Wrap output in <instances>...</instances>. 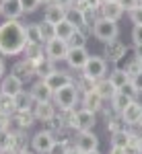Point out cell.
<instances>
[{
	"label": "cell",
	"instance_id": "obj_1",
	"mask_svg": "<svg viewBox=\"0 0 142 154\" xmlns=\"http://www.w3.org/2000/svg\"><path fill=\"white\" fill-rule=\"evenodd\" d=\"M27 48L25 25L19 21H6L0 25V56H19Z\"/></svg>",
	"mask_w": 142,
	"mask_h": 154
},
{
	"label": "cell",
	"instance_id": "obj_2",
	"mask_svg": "<svg viewBox=\"0 0 142 154\" xmlns=\"http://www.w3.org/2000/svg\"><path fill=\"white\" fill-rule=\"evenodd\" d=\"M91 33L95 35V39H99V41H103V43H109V41L118 39L119 27H118V23H113V21H109V19L99 17V19H97V23L93 25V29H91Z\"/></svg>",
	"mask_w": 142,
	"mask_h": 154
},
{
	"label": "cell",
	"instance_id": "obj_3",
	"mask_svg": "<svg viewBox=\"0 0 142 154\" xmlns=\"http://www.w3.org/2000/svg\"><path fill=\"white\" fill-rule=\"evenodd\" d=\"M54 105L60 107L62 111H68V109H74L76 105V101H78V88H76V84H66V86H62L60 91L54 93Z\"/></svg>",
	"mask_w": 142,
	"mask_h": 154
},
{
	"label": "cell",
	"instance_id": "obj_4",
	"mask_svg": "<svg viewBox=\"0 0 142 154\" xmlns=\"http://www.w3.org/2000/svg\"><path fill=\"white\" fill-rule=\"evenodd\" d=\"M105 72H107V60L99 58V56H91L83 68V78L91 80V82H99V80H103Z\"/></svg>",
	"mask_w": 142,
	"mask_h": 154
},
{
	"label": "cell",
	"instance_id": "obj_5",
	"mask_svg": "<svg viewBox=\"0 0 142 154\" xmlns=\"http://www.w3.org/2000/svg\"><path fill=\"white\" fill-rule=\"evenodd\" d=\"M74 148L83 154L99 150V138H97V134L95 131H78L76 140H74Z\"/></svg>",
	"mask_w": 142,
	"mask_h": 154
},
{
	"label": "cell",
	"instance_id": "obj_6",
	"mask_svg": "<svg viewBox=\"0 0 142 154\" xmlns=\"http://www.w3.org/2000/svg\"><path fill=\"white\" fill-rule=\"evenodd\" d=\"M54 142H56L54 134L43 130V131H37L35 136L31 138V148H33V152H37V154H49Z\"/></svg>",
	"mask_w": 142,
	"mask_h": 154
},
{
	"label": "cell",
	"instance_id": "obj_7",
	"mask_svg": "<svg viewBox=\"0 0 142 154\" xmlns=\"http://www.w3.org/2000/svg\"><path fill=\"white\" fill-rule=\"evenodd\" d=\"M23 93V80L14 74H8L0 80V95H6V97H14Z\"/></svg>",
	"mask_w": 142,
	"mask_h": 154
},
{
	"label": "cell",
	"instance_id": "obj_8",
	"mask_svg": "<svg viewBox=\"0 0 142 154\" xmlns=\"http://www.w3.org/2000/svg\"><path fill=\"white\" fill-rule=\"evenodd\" d=\"M68 43L66 41H62V39H52V41H47L46 43V56L52 62H58V60H66V56H68Z\"/></svg>",
	"mask_w": 142,
	"mask_h": 154
},
{
	"label": "cell",
	"instance_id": "obj_9",
	"mask_svg": "<svg viewBox=\"0 0 142 154\" xmlns=\"http://www.w3.org/2000/svg\"><path fill=\"white\" fill-rule=\"evenodd\" d=\"M97 123V115L89 109H78L76 111V121H74V130L76 131H93Z\"/></svg>",
	"mask_w": 142,
	"mask_h": 154
},
{
	"label": "cell",
	"instance_id": "obj_10",
	"mask_svg": "<svg viewBox=\"0 0 142 154\" xmlns=\"http://www.w3.org/2000/svg\"><path fill=\"white\" fill-rule=\"evenodd\" d=\"M89 51L87 48H70L68 49V56H66V62H68V66L74 68V70H83L84 64L89 62Z\"/></svg>",
	"mask_w": 142,
	"mask_h": 154
},
{
	"label": "cell",
	"instance_id": "obj_11",
	"mask_svg": "<svg viewBox=\"0 0 142 154\" xmlns=\"http://www.w3.org/2000/svg\"><path fill=\"white\" fill-rule=\"evenodd\" d=\"M0 12L6 21H19V17L25 14L21 0H0Z\"/></svg>",
	"mask_w": 142,
	"mask_h": 154
},
{
	"label": "cell",
	"instance_id": "obj_12",
	"mask_svg": "<svg viewBox=\"0 0 142 154\" xmlns=\"http://www.w3.org/2000/svg\"><path fill=\"white\" fill-rule=\"evenodd\" d=\"M43 21L49 23V25H54V27L58 23H62V21H66V6H62L58 2L46 6V11H43Z\"/></svg>",
	"mask_w": 142,
	"mask_h": 154
},
{
	"label": "cell",
	"instance_id": "obj_13",
	"mask_svg": "<svg viewBox=\"0 0 142 154\" xmlns=\"http://www.w3.org/2000/svg\"><path fill=\"white\" fill-rule=\"evenodd\" d=\"M29 95H31V99H33V103H47V101L54 99V91H52L43 80H37V82L31 86Z\"/></svg>",
	"mask_w": 142,
	"mask_h": 154
},
{
	"label": "cell",
	"instance_id": "obj_14",
	"mask_svg": "<svg viewBox=\"0 0 142 154\" xmlns=\"http://www.w3.org/2000/svg\"><path fill=\"white\" fill-rule=\"evenodd\" d=\"M43 82L56 93V91H60L62 86H66V84H72V76L68 74V72H62V70H56L52 72L47 78H43Z\"/></svg>",
	"mask_w": 142,
	"mask_h": 154
},
{
	"label": "cell",
	"instance_id": "obj_15",
	"mask_svg": "<svg viewBox=\"0 0 142 154\" xmlns=\"http://www.w3.org/2000/svg\"><path fill=\"white\" fill-rule=\"evenodd\" d=\"M33 115H35L37 121H54L56 117V105L54 101H47V103H35V109H33Z\"/></svg>",
	"mask_w": 142,
	"mask_h": 154
},
{
	"label": "cell",
	"instance_id": "obj_16",
	"mask_svg": "<svg viewBox=\"0 0 142 154\" xmlns=\"http://www.w3.org/2000/svg\"><path fill=\"white\" fill-rule=\"evenodd\" d=\"M121 119L126 121V125H138V123L142 121V105L138 103V101H132L130 105L124 109Z\"/></svg>",
	"mask_w": 142,
	"mask_h": 154
},
{
	"label": "cell",
	"instance_id": "obj_17",
	"mask_svg": "<svg viewBox=\"0 0 142 154\" xmlns=\"http://www.w3.org/2000/svg\"><path fill=\"white\" fill-rule=\"evenodd\" d=\"M126 51H128V48H126L119 39H113V41L105 43V60L113 62V64L124 58V56H126Z\"/></svg>",
	"mask_w": 142,
	"mask_h": 154
},
{
	"label": "cell",
	"instance_id": "obj_18",
	"mask_svg": "<svg viewBox=\"0 0 142 154\" xmlns=\"http://www.w3.org/2000/svg\"><path fill=\"white\" fill-rule=\"evenodd\" d=\"M101 11V17L103 19H109V21H113V23H118L119 19L124 17V8L119 6V2H103V6L99 8Z\"/></svg>",
	"mask_w": 142,
	"mask_h": 154
},
{
	"label": "cell",
	"instance_id": "obj_19",
	"mask_svg": "<svg viewBox=\"0 0 142 154\" xmlns=\"http://www.w3.org/2000/svg\"><path fill=\"white\" fill-rule=\"evenodd\" d=\"M12 74H14V76H19V78L25 82V80H29L31 76H35V64H33V62H29V60H21V62H17V64H14Z\"/></svg>",
	"mask_w": 142,
	"mask_h": 154
},
{
	"label": "cell",
	"instance_id": "obj_20",
	"mask_svg": "<svg viewBox=\"0 0 142 154\" xmlns=\"http://www.w3.org/2000/svg\"><path fill=\"white\" fill-rule=\"evenodd\" d=\"M95 93L101 97L103 101H111V99L115 97V93H118V88L109 82V78H103V80L95 82Z\"/></svg>",
	"mask_w": 142,
	"mask_h": 154
},
{
	"label": "cell",
	"instance_id": "obj_21",
	"mask_svg": "<svg viewBox=\"0 0 142 154\" xmlns=\"http://www.w3.org/2000/svg\"><path fill=\"white\" fill-rule=\"evenodd\" d=\"M83 109H89V111H93V113H97V111H101L103 109V99L93 91H89V93H84L83 97Z\"/></svg>",
	"mask_w": 142,
	"mask_h": 154
},
{
	"label": "cell",
	"instance_id": "obj_22",
	"mask_svg": "<svg viewBox=\"0 0 142 154\" xmlns=\"http://www.w3.org/2000/svg\"><path fill=\"white\" fill-rule=\"evenodd\" d=\"M17 142H19V136L12 134L11 130L0 131V152H14ZM17 154H19V152H17Z\"/></svg>",
	"mask_w": 142,
	"mask_h": 154
},
{
	"label": "cell",
	"instance_id": "obj_23",
	"mask_svg": "<svg viewBox=\"0 0 142 154\" xmlns=\"http://www.w3.org/2000/svg\"><path fill=\"white\" fill-rule=\"evenodd\" d=\"M52 72H56V68H54V62L47 58V56H43L41 60L35 62V76H39V80L47 78Z\"/></svg>",
	"mask_w": 142,
	"mask_h": 154
},
{
	"label": "cell",
	"instance_id": "obj_24",
	"mask_svg": "<svg viewBox=\"0 0 142 154\" xmlns=\"http://www.w3.org/2000/svg\"><path fill=\"white\" fill-rule=\"evenodd\" d=\"M25 37H27V43L43 45V39H41V29H39V23H29V25H25Z\"/></svg>",
	"mask_w": 142,
	"mask_h": 154
},
{
	"label": "cell",
	"instance_id": "obj_25",
	"mask_svg": "<svg viewBox=\"0 0 142 154\" xmlns=\"http://www.w3.org/2000/svg\"><path fill=\"white\" fill-rule=\"evenodd\" d=\"M109 82L113 84V86H115L118 91H121V88H124L126 84L130 82V74L124 70V68H115V70L109 74Z\"/></svg>",
	"mask_w": 142,
	"mask_h": 154
},
{
	"label": "cell",
	"instance_id": "obj_26",
	"mask_svg": "<svg viewBox=\"0 0 142 154\" xmlns=\"http://www.w3.org/2000/svg\"><path fill=\"white\" fill-rule=\"evenodd\" d=\"M132 101H134V99H130L128 95H124L121 91H118V93H115V97L111 99V109H113L118 115H121V113H124V109L130 105Z\"/></svg>",
	"mask_w": 142,
	"mask_h": 154
},
{
	"label": "cell",
	"instance_id": "obj_27",
	"mask_svg": "<svg viewBox=\"0 0 142 154\" xmlns=\"http://www.w3.org/2000/svg\"><path fill=\"white\" fill-rule=\"evenodd\" d=\"M23 54H25V60H29V62H33V64H35L37 60L43 58L46 48H43V45H35V43H27V48L23 49Z\"/></svg>",
	"mask_w": 142,
	"mask_h": 154
},
{
	"label": "cell",
	"instance_id": "obj_28",
	"mask_svg": "<svg viewBox=\"0 0 142 154\" xmlns=\"http://www.w3.org/2000/svg\"><path fill=\"white\" fill-rule=\"evenodd\" d=\"M74 31H76V27L72 23H68V21H62V23L56 25V37L62 39V41H66V43H68V39L74 35Z\"/></svg>",
	"mask_w": 142,
	"mask_h": 154
},
{
	"label": "cell",
	"instance_id": "obj_29",
	"mask_svg": "<svg viewBox=\"0 0 142 154\" xmlns=\"http://www.w3.org/2000/svg\"><path fill=\"white\" fill-rule=\"evenodd\" d=\"M66 21L72 23L76 29H83V27H84L83 11H78V8H74V6H68V8H66Z\"/></svg>",
	"mask_w": 142,
	"mask_h": 154
},
{
	"label": "cell",
	"instance_id": "obj_30",
	"mask_svg": "<svg viewBox=\"0 0 142 154\" xmlns=\"http://www.w3.org/2000/svg\"><path fill=\"white\" fill-rule=\"evenodd\" d=\"M33 119H35V115H33V111H17V113L12 115V121H17L21 130H25V128H29V125L33 123Z\"/></svg>",
	"mask_w": 142,
	"mask_h": 154
},
{
	"label": "cell",
	"instance_id": "obj_31",
	"mask_svg": "<svg viewBox=\"0 0 142 154\" xmlns=\"http://www.w3.org/2000/svg\"><path fill=\"white\" fill-rule=\"evenodd\" d=\"M0 113L4 115H14L17 113V107H14V99L12 97H6V95H0Z\"/></svg>",
	"mask_w": 142,
	"mask_h": 154
},
{
	"label": "cell",
	"instance_id": "obj_32",
	"mask_svg": "<svg viewBox=\"0 0 142 154\" xmlns=\"http://www.w3.org/2000/svg\"><path fill=\"white\" fill-rule=\"evenodd\" d=\"M31 103H33V99H31L29 93H25V91L21 95L14 97V107H17V111H31V109H29Z\"/></svg>",
	"mask_w": 142,
	"mask_h": 154
},
{
	"label": "cell",
	"instance_id": "obj_33",
	"mask_svg": "<svg viewBox=\"0 0 142 154\" xmlns=\"http://www.w3.org/2000/svg\"><path fill=\"white\" fill-rule=\"evenodd\" d=\"M68 48H87V35L83 33V29L74 31V35L68 39Z\"/></svg>",
	"mask_w": 142,
	"mask_h": 154
},
{
	"label": "cell",
	"instance_id": "obj_34",
	"mask_svg": "<svg viewBox=\"0 0 142 154\" xmlns=\"http://www.w3.org/2000/svg\"><path fill=\"white\" fill-rule=\"evenodd\" d=\"M128 142H130V131H118V134H111V146L126 148Z\"/></svg>",
	"mask_w": 142,
	"mask_h": 154
},
{
	"label": "cell",
	"instance_id": "obj_35",
	"mask_svg": "<svg viewBox=\"0 0 142 154\" xmlns=\"http://www.w3.org/2000/svg\"><path fill=\"white\" fill-rule=\"evenodd\" d=\"M107 131H109V134L126 131V121L121 119V115H119V117H111L109 121H107Z\"/></svg>",
	"mask_w": 142,
	"mask_h": 154
},
{
	"label": "cell",
	"instance_id": "obj_36",
	"mask_svg": "<svg viewBox=\"0 0 142 154\" xmlns=\"http://www.w3.org/2000/svg\"><path fill=\"white\" fill-rule=\"evenodd\" d=\"M39 29H41V39H43V43H47V41H52V39H56V27L49 23H43L39 25Z\"/></svg>",
	"mask_w": 142,
	"mask_h": 154
},
{
	"label": "cell",
	"instance_id": "obj_37",
	"mask_svg": "<svg viewBox=\"0 0 142 154\" xmlns=\"http://www.w3.org/2000/svg\"><path fill=\"white\" fill-rule=\"evenodd\" d=\"M68 148H72L68 140H56L54 146H52V150H49V154H66Z\"/></svg>",
	"mask_w": 142,
	"mask_h": 154
},
{
	"label": "cell",
	"instance_id": "obj_38",
	"mask_svg": "<svg viewBox=\"0 0 142 154\" xmlns=\"http://www.w3.org/2000/svg\"><path fill=\"white\" fill-rule=\"evenodd\" d=\"M83 17H84V27H91V29H93V25L97 23V19H99V17H97V11L91 8V6H89L87 11H83Z\"/></svg>",
	"mask_w": 142,
	"mask_h": 154
},
{
	"label": "cell",
	"instance_id": "obj_39",
	"mask_svg": "<svg viewBox=\"0 0 142 154\" xmlns=\"http://www.w3.org/2000/svg\"><path fill=\"white\" fill-rule=\"evenodd\" d=\"M74 121H76V111H74V109L62 111V125H66V128H74Z\"/></svg>",
	"mask_w": 142,
	"mask_h": 154
},
{
	"label": "cell",
	"instance_id": "obj_40",
	"mask_svg": "<svg viewBox=\"0 0 142 154\" xmlns=\"http://www.w3.org/2000/svg\"><path fill=\"white\" fill-rule=\"evenodd\" d=\"M124 70L130 74V78H132V76H136V74H140V72H142V64H140V60H138V58H134V60L130 62V64H128V66L124 68Z\"/></svg>",
	"mask_w": 142,
	"mask_h": 154
},
{
	"label": "cell",
	"instance_id": "obj_41",
	"mask_svg": "<svg viewBox=\"0 0 142 154\" xmlns=\"http://www.w3.org/2000/svg\"><path fill=\"white\" fill-rule=\"evenodd\" d=\"M21 6H23V12H35L41 2L39 0H21Z\"/></svg>",
	"mask_w": 142,
	"mask_h": 154
},
{
	"label": "cell",
	"instance_id": "obj_42",
	"mask_svg": "<svg viewBox=\"0 0 142 154\" xmlns=\"http://www.w3.org/2000/svg\"><path fill=\"white\" fill-rule=\"evenodd\" d=\"M132 41H134L136 48L142 45V25H134V29H132Z\"/></svg>",
	"mask_w": 142,
	"mask_h": 154
},
{
	"label": "cell",
	"instance_id": "obj_43",
	"mask_svg": "<svg viewBox=\"0 0 142 154\" xmlns=\"http://www.w3.org/2000/svg\"><path fill=\"white\" fill-rule=\"evenodd\" d=\"M118 2H119V6H121L124 11H128V12L140 6V0H118Z\"/></svg>",
	"mask_w": 142,
	"mask_h": 154
},
{
	"label": "cell",
	"instance_id": "obj_44",
	"mask_svg": "<svg viewBox=\"0 0 142 154\" xmlns=\"http://www.w3.org/2000/svg\"><path fill=\"white\" fill-rule=\"evenodd\" d=\"M128 14H130V21L134 25H142V8H140V6L134 8V11H130Z\"/></svg>",
	"mask_w": 142,
	"mask_h": 154
},
{
	"label": "cell",
	"instance_id": "obj_45",
	"mask_svg": "<svg viewBox=\"0 0 142 154\" xmlns=\"http://www.w3.org/2000/svg\"><path fill=\"white\" fill-rule=\"evenodd\" d=\"M11 121H12L11 115H4V113H0V131L11 130Z\"/></svg>",
	"mask_w": 142,
	"mask_h": 154
},
{
	"label": "cell",
	"instance_id": "obj_46",
	"mask_svg": "<svg viewBox=\"0 0 142 154\" xmlns=\"http://www.w3.org/2000/svg\"><path fill=\"white\" fill-rule=\"evenodd\" d=\"M121 93H124V95H128L130 99H134V101H136V95H138V91H136V88L132 86V82H128V84H126V86L121 88Z\"/></svg>",
	"mask_w": 142,
	"mask_h": 154
},
{
	"label": "cell",
	"instance_id": "obj_47",
	"mask_svg": "<svg viewBox=\"0 0 142 154\" xmlns=\"http://www.w3.org/2000/svg\"><path fill=\"white\" fill-rule=\"evenodd\" d=\"M130 82H132V86H134L138 93H142V72H140V74H136V76H132Z\"/></svg>",
	"mask_w": 142,
	"mask_h": 154
},
{
	"label": "cell",
	"instance_id": "obj_48",
	"mask_svg": "<svg viewBox=\"0 0 142 154\" xmlns=\"http://www.w3.org/2000/svg\"><path fill=\"white\" fill-rule=\"evenodd\" d=\"M72 6L78 8V11H87V8H89V2H87V0H74Z\"/></svg>",
	"mask_w": 142,
	"mask_h": 154
},
{
	"label": "cell",
	"instance_id": "obj_49",
	"mask_svg": "<svg viewBox=\"0 0 142 154\" xmlns=\"http://www.w3.org/2000/svg\"><path fill=\"white\" fill-rule=\"evenodd\" d=\"M87 2H89V6H91V8H95V11L103 6V0H87Z\"/></svg>",
	"mask_w": 142,
	"mask_h": 154
},
{
	"label": "cell",
	"instance_id": "obj_50",
	"mask_svg": "<svg viewBox=\"0 0 142 154\" xmlns=\"http://www.w3.org/2000/svg\"><path fill=\"white\" fill-rule=\"evenodd\" d=\"M109 154H126V150H124V148H118V146H111Z\"/></svg>",
	"mask_w": 142,
	"mask_h": 154
},
{
	"label": "cell",
	"instance_id": "obj_51",
	"mask_svg": "<svg viewBox=\"0 0 142 154\" xmlns=\"http://www.w3.org/2000/svg\"><path fill=\"white\" fill-rule=\"evenodd\" d=\"M56 2H58V4H62V6H66V8H68V6H72V2H74V0H56Z\"/></svg>",
	"mask_w": 142,
	"mask_h": 154
},
{
	"label": "cell",
	"instance_id": "obj_52",
	"mask_svg": "<svg viewBox=\"0 0 142 154\" xmlns=\"http://www.w3.org/2000/svg\"><path fill=\"white\" fill-rule=\"evenodd\" d=\"M136 58L142 62V45H138V48H136Z\"/></svg>",
	"mask_w": 142,
	"mask_h": 154
},
{
	"label": "cell",
	"instance_id": "obj_53",
	"mask_svg": "<svg viewBox=\"0 0 142 154\" xmlns=\"http://www.w3.org/2000/svg\"><path fill=\"white\" fill-rule=\"evenodd\" d=\"M0 78H4V62L0 58Z\"/></svg>",
	"mask_w": 142,
	"mask_h": 154
},
{
	"label": "cell",
	"instance_id": "obj_54",
	"mask_svg": "<svg viewBox=\"0 0 142 154\" xmlns=\"http://www.w3.org/2000/svg\"><path fill=\"white\" fill-rule=\"evenodd\" d=\"M66 154H83V152H78V150L72 146V148H68V152H66Z\"/></svg>",
	"mask_w": 142,
	"mask_h": 154
},
{
	"label": "cell",
	"instance_id": "obj_55",
	"mask_svg": "<svg viewBox=\"0 0 142 154\" xmlns=\"http://www.w3.org/2000/svg\"><path fill=\"white\" fill-rule=\"evenodd\" d=\"M39 2H41V4H46V6H49V4H54L56 0H39Z\"/></svg>",
	"mask_w": 142,
	"mask_h": 154
},
{
	"label": "cell",
	"instance_id": "obj_56",
	"mask_svg": "<svg viewBox=\"0 0 142 154\" xmlns=\"http://www.w3.org/2000/svg\"><path fill=\"white\" fill-rule=\"evenodd\" d=\"M138 148H140V154H142V136H140V144H138Z\"/></svg>",
	"mask_w": 142,
	"mask_h": 154
},
{
	"label": "cell",
	"instance_id": "obj_57",
	"mask_svg": "<svg viewBox=\"0 0 142 154\" xmlns=\"http://www.w3.org/2000/svg\"><path fill=\"white\" fill-rule=\"evenodd\" d=\"M19 154H31V152H29V150H21Z\"/></svg>",
	"mask_w": 142,
	"mask_h": 154
},
{
	"label": "cell",
	"instance_id": "obj_58",
	"mask_svg": "<svg viewBox=\"0 0 142 154\" xmlns=\"http://www.w3.org/2000/svg\"><path fill=\"white\" fill-rule=\"evenodd\" d=\"M87 154H101L99 150H93V152H87Z\"/></svg>",
	"mask_w": 142,
	"mask_h": 154
},
{
	"label": "cell",
	"instance_id": "obj_59",
	"mask_svg": "<svg viewBox=\"0 0 142 154\" xmlns=\"http://www.w3.org/2000/svg\"><path fill=\"white\" fill-rule=\"evenodd\" d=\"M138 128H140V136H142V121H140V123H138Z\"/></svg>",
	"mask_w": 142,
	"mask_h": 154
},
{
	"label": "cell",
	"instance_id": "obj_60",
	"mask_svg": "<svg viewBox=\"0 0 142 154\" xmlns=\"http://www.w3.org/2000/svg\"><path fill=\"white\" fill-rule=\"evenodd\" d=\"M103 2H118V0H103Z\"/></svg>",
	"mask_w": 142,
	"mask_h": 154
},
{
	"label": "cell",
	"instance_id": "obj_61",
	"mask_svg": "<svg viewBox=\"0 0 142 154\" xmlns=\"http://www.w3.org/2000/svg\"><path fill=\"white\" fill-rule=\"evenodd\" d=\"M140 8H142V0H140Z\"/></svg>",
	"mask_w": 142,
	"mask_h": 154
},
{
	"label": "cell",
	"instance_id": "obj_62",
	"mask_svg": "<svg viewBox=\"0 0 142 154\" xmlns=\"http://www.w3.org/2000/svg\"><path fill=\"white\" fill-rule=\"evenodd\" d=\"M0 14H2V12H0Z\"/></svg>",
	"mask_w": 142,
	"mask_h": 154
},
{
	"label": "cell",
	"instance_id": "obj_63",
	"mask_svg": "<svg viewBox=\"0 0 142 154\" xmlns=\"http://www.w3.org/2000/svg\"><path fill=\"white\" fill-rule=\"evenodd\" d=\"M140 64H142V62H140Z\"/></svg>",
	"mask_w": 142,
	"mask_h": 154
}]
</instances>
